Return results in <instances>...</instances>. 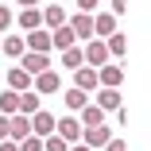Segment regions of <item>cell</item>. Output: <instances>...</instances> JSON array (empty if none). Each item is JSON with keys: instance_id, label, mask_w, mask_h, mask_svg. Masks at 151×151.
Here are the masks:
<instances>
[{"instance_id": "obj_31", "label": "cell", "mask_w": 151, "mask_h": 151, "mask_svg": "<svg viewBox=\"0 0 151 151\" xmlns=\"http://www.w3.org/2000/svg\"><path fill=\"white\" fill-rule=\"evenodd\" d=\"M16 4H23V8H39V0H16Z\"/></svg>"}, {"instance_id": "obj_4", "label": "cell", "mask_w": 151, "mask_h": 151, "mask_svg": "<svg viewBox=\"0 0 151 151\" xmlns=\"http://www.w3.org/2000/svg\"><path fill=\"white\" fill-rule=\"evenodd\" d=\"M66 27L74 31V39H78V43H89V39H93V16H85V12L66 16Z\"/></svg>"}, {"instance_id": "obj_29", "label": "cell", "mask_w": 151, "mask_h": 151, "mask_svg": "<svg viewBox=\"0 0 151 151\" xmlns=\"http://www.w3.org/2000/svg\"><path fill=\"white\" fill-rule=\"evenodd\" d=\"M124 12H128V0H112V16L120 19V16H124Z\"/></svg>"}, {"instance_id": "obj_18", "label": "cell", "mask_w": 151, "mask_h": 151, "mask_svg": "<svg viewBox=\"0 0 151 151\" xmlns=\"http://www.w3.org/2000/svg\"><path fill=\"white\" fill-rule=\"evenodd\" d=\"M78 124H81V128H97V124H105V112H101L93 101H89V105L78 112Z\"/></svg>"}, {"instance_id": "obj_34", "label": "cell", "mask_w": 151, "mask_h": 151, "mask_svg": "<svg viewBox=\"0 0 151 151\" xmlns=\"http://www.w3.org/2000/svg\"><path fill=\"white\" fill-rule=\"evenodd\" d=\"M58 4H62V0H58Z\"/></svg>"}, {"instance_id": "obj_23", "label": "cell", "mask_w": 151, "mask_h": 151, "mask_svg": "<svg viewBox=\"0 0 151 151\" xmlns=\"http://www.w3.org/2000/svg\"><path fill=\"white\" fill-rule=\"evenodd\" d=\"M78 66H85V62H81V47L62 50V70H78Z\"/></svg>"}, {"instance_id": "obj_17", "label": "cell", "mask_w": 151, "mask_h": 151, "mask_svg": "<svg viewBox=\"0 0 151 151\" xmlns=\"http://www.w3.org/2000/svg\"><path fill=\"white\" fill-rule=\"evenodd\" d=\"M97 109H101V112L124 109V105H120V89H97Z\"/></svg>"}, {"instance_id": "obj_12", "label": "cell", "mask_w": 151, "mask_h": 151, "mask_svg": "<svg viewBox=\"0 0 151 151\" xmlns=\"http://www.w3.org/2000/svg\"><path fill=\"white\" fill-rule=\"evenodd\" d=\"M23 47L31 50V54H47V50H50V31H43V27H39V31L23 35Z\"/></svg>"}, {"instance_id": "obj_20", "label": "cell", "mask_w": 151, "mask_h": 151, "mask_svg": "<svg viewBox=\"0 0 151 151\" xmlns=\"http://www.w3.org/2000/svg\"><path fill=\"white\" fill-rule=\"evenodd\" d=\"M62 101H66V109H70V112H81V109L89 105V93H81V89H74V85H70L66 93H62Z\"/></svg>"}, {"instance_id": "obj_5", "label": "cell", "mask_w": 151, "mask_h": 151, "mask_svg": "<svg viewBox=\"0 0 151 151\" xmlns=\"http://www.w3.org/2000/svg\"><path fill=\"white\" fill-rule=\"evenodd\" d=\"M31 120V136H39V139H47V136H54V112H47V109H39L35 116H27Z\"/></svg>"}, {"instance_id": "obj_15", "label": "cell", "mask_w": 151, "mask_h": 151, "mask_svg": "<svg viewBox=\"0 0 151 151\" xmlns=\"http://www.w3.org/2000/svg\"><path fill=\"white\" fill-rule=\"evenodd\" d=\"M50 47H54V50H70V47H78V39H74L70 27L62 23V27H54V31H50Z\"/></svg>"}, {"instance_id": "obj_33", "label": "cell", "mask_w": 151, "mask_h": 151, "mask_svg": "<svg viewBox=\"0 0 151 151\" xmlns=\"http://www.w3.org/2000/svg\"><path fill=\"white\" fill-rule=\"evenodd\" d=\"M70 151H89V147L85 143H70Z\"/></svg>"}, {"instance_id": "obj_32", "label": "cell", "mask_w": 151, "mask_h": 151, "mask_svg": "<svg viewBox=\"0 0 151 151\" xmlns=\"http://www.w3.org/2000/svg\"><path fill=\"white\" fill-rule=\"evenodd\" d=\"M0 151H16V143H12V139H4V143H0Z\"/></svg>"}, {"instance_id": "obj_28", "label": "cell", "mask_w": 151, "mask_h": 151, "mask_svg": "<svg viewBox=\"0 0 151 151\" xmlns=\"http://www.w3.org/2000/svg\"><path fill=\"white\" fill-rule=\"evenodd\" d=\"M105 151H128V143H124V139H116V136H112V139L105 143Z\"/></svg>"}, {"instance_id": "obj_19", "label": "cell", "mask_w": 151, "mask_h": 151, "mask_svg": "<svg viewBox=\"0 0 151 151\" xmlns=\"http://www.w3.org/2000/svg\"><path fill=\"white\" fill-rule=\"evenodd\" d=\"M39 109H43V97H39V93H31V89L19 93V116H35Z\"/></svg>"}, {"instance_id": "obj_16", "label": "cell", "mask_w": 151, "mask_h": 151, "mask_svg": "<svg viewBox=\"0 0 151 151\" xmlns=\"http://www.w3.org/2000/svg\"><path fill=\"white\" fill-rule=\"evenodd\" d=\"M8 89H12V93H27V89H31V74L19 70V66H12L8 70Z\"/></svg>"}, {"instance_id": "obj_13", "label": "cell", "mask_w": 151, "mask_h": 151, "mask_svg": "<svg viewBox=\"0 0 151 151\" xmlns=\"http://www.w3.org/2000/svg\"><path fill=\"white\" fill-rule=\"evenodd\" d=\"M74 89H81V93H93V89H97V70L78 66V70H74Z\"/></svg>"}, {"instance_id": "obj_9", "label": "cell", "mask_w": 151, "mask_h": 151, "mask_svg": "<svg viewBox=\"0 0 151 151\" xmlns=\"http://www.w3.org/2000/svg\"><path fill=\"white\" fill-rule=\"evenodd\" d=\"M16 27H19L23 35H31V31H39V27H43V12H39V8H23V12L16 16Z\"/></svg>"}, {"instance_id": "obj_2", "label": "cell", "mask_w": 151, "mask_h": 151, "mask_svg": "<svg viewBox=\"0 0 151 151\" xmlns=\"http://www.w3.org/2000/svg\"><path fill=\"white\" fill-rule=\"evenodd\" d=\"M58 89H62L58 70H43V74L31 78V93H39V97H50V93H58Z\"/></svg>"}, {"instance_id": "obj_25", "label": "cell", "mask_w": 151, "mask_h": 151, "mask_svg": "<svg viewBox=\"0 0 151 151\" xmlns=\"http://www.w3.org/2000/svg\"><path fill=\"white\" fill-rule=\"evenodd\" d=\"M16 151H43V139H39V136H27V139L16 143Z\"/></svg>"}, {"instance_id": "obj_26", "label": "cell", "mask_w": 151, "mask_h": 151, "mask_svg": "<svg viewBox=\"0 0 151 151\" xmlns=\"http://www.w3.org/2000/svg\"><path fill=\"white\" fill-rule=\"evenodd\" d=\"M43 151H70V143L58 139V136H47V139H43Z\"/></svg>"}, {"instance_id": "obj_3", "label": "cell", "mask_w": 151, "mask_h": 151, "mask_svg": "<svg viewBox=\"0 0 151 151\" xmlns=\"http://www.w3.org/2000/svg\"><path fill=\"white\" fill-rule=\"evenodd\" d=\"M54 136L66 143H81V124L78 116H54Z\"/></svg>"}, {"instance_id": "obj_27", "label": "cell", "mask_w": 151, "mask_h": 151, "mask_svg": "<svg viewBox=\"0 0 151 151\" xmlns=\"http://www.w3.org/2000/svg\"><path fill=\"white\" fill-rule=\"evenodd\" d=\"M97 4H101V0H74V8H78V12H85V16H93V12H97Z\"/></svg>"}, {"instance_id": "obj_21", "label": "cell", "mask_w": 151, "mask_h": 151, "mask_svg": "<svg viewBox=\"0 0 151 151\" xmlns=\"http://www.w3.org/2000/svg\"><path fill=\"white\" fill-rule=\"evenodd\" d=\"M105 50H109V58H124V54H128V39L116 31V35H109V39H105Z\"/></svg>"}, {"instance_id": "obj_7", "label": "cell", "mask_w": 151, "mask_h": 151, "mask_svg": "<svg viewBox=\"0 0 151 151\" xmlns=\"http://www.w3.org/2000/svg\"><path fill=\"white\" fill-rule=\"evenodd\" d=\"M116 35V16L112 12H93V39H109Z\"/></svg>"}, {"instance_id": "obj_24", "label": "cell", "mask_w": 151, "mask_h": 151, "mask_svg": "<svg viewBox=\"0 0 151 151\" xmlns=\"http://www.w3.org/2000/svg\"><path fill=\"white\" fill-rule=\"evenodd\" d=\"M12 23H16V12H12L8 4H0V35H4L8 27H12Z\"/></svg>"}, {"instance_id": "obj_11", "label": "cell", "mask_w": 151, "mask_h": 151, "mask_svg": "<svg viewBox=\"0 0 151 151\" xmlns=\"http://www.w3.org/2000/svg\"><path fill=\"white\" fill-rule=\"evenodd\" d=\"M19 70H27V74H43V70H50V58L47 54H31V50H23V58H19Z\"/></svg>"}, {"instance_id": "obj_30", "label": "cell", "mask_w": 151, "mask_h": 151, "mask_svg": "<svg viewBox=\"0 0 151 151\" xmlns=\"http://www.w3.org/2000/svg\"><path fill=\"white\" fill-rule=\"evenodd\" d=\"M8 139V116H0V143Z\"/></svg>"}, {"instance_id": "obj_10", "label": "cell", "mask_w": 151, "mask_h": 151, "mask_svg": "<svg viewBox=\"0 0 151 151\" xmlns=\"http://www.w3.org/2000/svg\"><path fill=\"white\" fill-rule=\"evenodd\" d=\"M43 31H54V27H62L66 23V8L62 4H43Z\"/></svg>"}, {"instance_id": "obj_22", "label": "cell", "mask_w": 151, "mask_h": 151, "mask_svg": "<svg viewBox=\"0 0 151 151\" xmlns=\"http://www.w3.org/2000/svg\"><path fill=\"white\" fill-rule=\"evenodd\" d=\"M16 112H19V93L4 89V93H0V116H16Z\"/></svg>"}, {"instance_id": "obj_8", "label": "cell", "mask_w": 151, "mask_h": 151, "mask_svg": "<svg viewBox=\"0 0 151 151\" xmlns=\"http://www.w3.org/2000/svg\"><path fill=\"white\" fill-rule=\"evenodd\" d=\"M120 81H124V66H112L109 62V66L97 70V85L101 89H120Z\"/></svg>"}, {"instance_id": "obj_6", "label": "cell", "mask_w": 151, "mask_h": 151, "mask_svg": "<svg viewBox=\"0 0 151 151\" xmlns=\"http://www.w3.org/2000/svg\"><path fill=\"white\" fill-rule=\"evenodd\" d=\"M109 139H112V128H105V124H97V128H81V143H85L89 151L105 147Z\"/></svg>"}, {"instance_id": "obj_1", "label": "cell", "mask_w": 151, "mask_h": 151, "mask_svg": "<svg viewBox=\"0 0 151 151\" xmlns=\"http://www.w3.org/2000/svg\"><path fill=\"white\" fill-rule=\"evenodd\" d=\"M81 62H85L89 70H101V66H109L112 58H109V50H105V39H89V43L81 47Z\"/></svg>"}, {"instance_id": "obj_14", "label": "cell", "mask_w": 151, "mask_h": 151, "mask_svg": "<svg viewBox=\"0 0 151 151\" xmlns=\"http://www.w3.org/2000/svg\"><path fill=\"white\" fill-rule=\"evenodd\" d=\"M23 35H4V39H0V54H4V58H16V62H19V58H23Z\"/></svg>"}]
</instances>
